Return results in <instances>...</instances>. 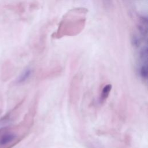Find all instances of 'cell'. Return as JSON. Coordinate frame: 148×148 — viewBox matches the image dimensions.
<instances>
[{"label": "cell", "mask_w": 148, "mask_h": 148, "mask_svg": "<svg viewBox=\"0 0 148 148\" xmlns=\"http://www.w3.org/2000/svg\"><path fill=\"white\" fill-rule=\"evenodd\" d=\"M17 138L14 128L9 127L0 128V148H10L16 144Z\"/></svg>", "instance_id": "1"}, {"label": "cell", "mask_w": 148, "mask_h": 148, "mask_svg": "<svg viewBox=\"0 0 148 148\" xmlns=\"http://www.w3.org/2000/svg\"><path fill=\"white\" fill-rule=\"evenodd\" d=\"M31 73V71L29 69H25L18 77L17 80V83L18 84H20L25 82L29 77Z\"/></svg>", "instance_id": "2"}, {"label": "cell", "mask_w": 148, "mask_h": 148, "mask_svg": "<svg viewBox=\"0 0 148 148\" xmlns=\"http://www.w3.org/2000/svg\"><path fill=\"white\" fill-rule=\"evenodd\" d=\"M112 86L110 84L106 85L102 89L101 95V101L103 102L108 98L109 94L111 90Z\"/></svg>", "instance_id": "3"}, {"label": "cell", "mask_w": 148, "mask_h": 148, "mask_svg": "<svg viewBox=\"0 0 148 148\" xmlns=\"http://www.w3.org/2000/svg\"><path fill=\"white\" fill-rule=\"evenodd\" d=\"M140 75L143 79H146L147 77V64H143L140 69Z\"/></svg>", "instance_id": "4"}, {"label": "cell", "mask_w": 148, "mask_h": 148, "mask_svg": "<svg viewBox=\"0 0 148 148\" xmlns=\"http://www.w3.org/2000/svg\"><path fill=\"white\" fill-rule=\"evenodd\" d=\"M105 1H106V2H108V1H109V0H105Z\"/></svg>", "instance_id": "5"}]
</instances>
